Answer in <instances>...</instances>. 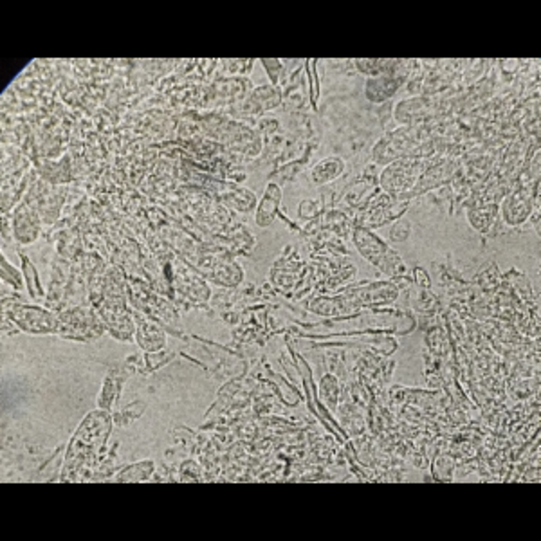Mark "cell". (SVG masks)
<instances>
[{"label":"cell","mask_w":541,"mask_h":541,"mask_svg":"<svg viewBox=\"0 0 541 541\" xmlns=\"http://www.w3.org/2000/svg\"><path fill=\"white\" fill-rule=\"evenodd\" d=\"M13 228H15L16 240L22 243H31L38 235V221H36L35 213L26 204L16 209L15 219H13Z\"/></svg>","instance_id":"8992f818"},{"label":"cell","mask_w":541,"mask_h":541,"mask_svg":"<svg viewBox=\"0 0 541 541\" xmlns=\"http://www.w3.org/2000/svg\"><path fill=\"white\" fill-rule=\"evenodd\" d=\"M345 162L337 157H329L323 159L321 162H317L312 170V181L316 184H327V182L334 181L337 175L343 174Z\"/></svg>","instance_id":"52a82bcc"},{"label":"cell","mask_w":541,"mask_h":541,"mask_svg":"<svg viewBox=\"0 0 541 541\" xmlns=\"http://www.w3.org/2000/svg\"><path fill=\"white\" fill-rule=\"evenodd\" d=\"M356 246H357V249H359L361 255H363L368 262L381 267L384 273H387V269L392 270V266H394V262H395L394 253H392L390 249L387 248V243L381 242L377 236L372 235V233L367 231V229H357Z\"/></svg>","instance_id":"3957f363"},{"label":"cell","mask_w":541,"mask_h":541,"mask_svg":"<svg viewBox=\"0 0 541 541\" xmlns=\"http://www.w3.org/2000/svg\"><path fill=\"white\" fill-rule=\"evenodd\" d=\"M22 263H23V275H26L27 282H29V290H31L33 296H40V294H42V289H40L38 280H36V270L33 269L29 260L23 258V256H22Z\"/></svg>","instance_id":"7c38bea8"},{"label":"cell","mask_w":541,"mask_h":541,"mask_svg":"<svg viewBox=\"0 0 541 541\" xmlns=\"http://www.w3.org/2000/svg\"><path fill=\"white\" fill-rule=\"evenodd\" d=\"M108 429H110V415L107 411H93L85 421L81 422L80 429L67 449L63 480L67 478V475H73L80 468L81 462H85L90 455L98 451V448L107 438Z\"/></svg>","instance_id":"6da1fadb"},{"label":"cell","mask_w":541,"mask_h":541,"mask_svg":"<svg viewBox=\"0 0 541 541\" xmlns=\"http://www.w3.org/2000/svg\"><path fill=\"white\" fill-rule=\"evenodd\" d=\"M321 394H323V399L327 404L336 406L337 402V381L336 377L332 375H327L323 379V383H321Z\"/></svg>","instance_id":"8fae6325"},{"label":"cell","mask_w":541,"mask_h":541,"mask_svg":"<svg viewBox=\"0 0 541 541\" xmlns=\"http://www.w3.org/2000/svg\"><path fill=\"white\" fill-rule=\"evenodd\" d=\"M9 316L22 327L31 332H53L56 329V320L53 314L46 312L36 307H13Z\"/></svg>","instance_id":"277c9868"},{"label":"cell","mask_w":541,"mask_h":541,"mask_svg":"<svg viewBox=\"0 0 541 541\" xmlns=\"http://www.w3.org/2000/svg\"><path fill=\"white\" fill-rule=\"evenodd\" d=\"M278 201H280L278 188H276V186H269V188H267L266 197H263L262 204H260L258 215H256V222H258L262 228H267V226L273 222V216H275Z\"/></svg>","instance_id":"ba28073f"},{"label":"cell","mask_w":541,"mask_h":541,"mask_svg":"<svg viewBox=\"0 0 541 541\" xmlns=\"http://www.w3.org/2000/svg\"><path fill=\"white\" fill-rule=\"evenodd\" d=\"M152 469H154V464H152V462H143V464L130 466V468L123 469V473L117 476V480H121V482H125V480H128V482L147 480L148 476L152 475Z\"/></svg>","instance_id":"30bf717a"},{"label":"cell","mask_w":541,"mask_h":541,"mask_svg":"<svg viewBox=\"0 0 541 541\" xmlns=\"http://www.w3.org/2000/svg\"><path fill=\"white\" fill-rule=\"evenodd\" d=\"M394 70L387 74H379V76L368 78L367 87H364V93H367V98L374 103H379V101H384L388 98L394 96L397 93V89L401 87L402 78L394 74Z\"/></svg>","instance_id":"5b68a950"},{"label":"cell","mask_w":541,"mask_h":541,"mask_svg":"<svg viewBox=\"0 0 541 541\" xmlns=\"http://www.w3.org/2000/svg\"><path fill=\"white\" fill-rule=\"evenodd\" d=\"M2 278L8 280V282H11V278H13L16 289L22 287V278H20L19 270H16L15 267H9V263L6 262V258H2Z\"/></svg>","instance_id":"4fadbf2b"},{"label":"cell","mask_w":541,"mask_h":541,"mask_svg":"<svg viewBox=\"0 0 541 541\" xmlns=\"http://www.w3.org/2000/svg\"><path fill=\"white\" fill-rule=\"evenodd\" d=\"M278 93H276L273 87H262V89H258L256 93H253L249 103H253V107L258 110V108L275 107V105L278 103Z\"/></svg>","instance_id":"9c48e42d"},{"label":"cell","mask_w":541,"mask_h":541,"mask_svg":"<svg viewBox=\"0 0 541 541\" xmlns=\"http://www.w3.org/2000/svg\"><path fill=\"white\" fill-rule=\"evenodd\" d=\"M421 168V162L408 161V159L394 162L381 175V184L390 194H404L406 189L411 188V182L417 179Z\"/></svg>","instance_id":"7a4b0ae2"}]
</instances>
